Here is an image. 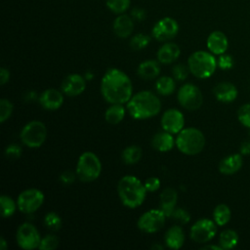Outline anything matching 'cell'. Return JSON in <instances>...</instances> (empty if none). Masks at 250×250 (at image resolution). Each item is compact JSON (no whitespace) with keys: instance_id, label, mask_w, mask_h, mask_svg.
Returning a JSON list of instances; mask_svg holds the SVG:
<instances>
[{"instance_id":"obj_11","label":"cell","mask_w":250,"mask_h":250,"mask_svg":"<svg viewBox=\"0 0 250 250\" xmlns=\"http://www.w3.org/2000/svg\"><path fill=\"white\" fill-rule=\"evenodd\" d=\"M44 202V194L37 188H28L21 191L17 199L18 209L25 214H31L41 207Z\"/></svg>"},{"instance_id":"obj_25","label":"cell","mask_w":250,"mask_h":250,"mask_svg":"<svg viewBox=\"0 0 250 250\" xmlns=\"http://www.w3.org/2000/svg\"><path fill=\"white\" fill-rule=\"evenodd\" d=\"M137 73L141 78L145 80L154 79L160 73L159 63L154 60H146L139 64Z\"/></svg>"},{"instance_id":"obj_46","label":"cell","mask_w":250,"mask_h":250,"mask_svg":"<svg viewBox=\"0 0 250 250\" xmlns=\"http://www.w3.org/2000/svg\"><path fill=\"white\" fill-rule=\"evenodd\" d=\"M240 151L242 154L250 153V142H248V141L243 142L240 146Z\"/></svg>"},{"instance_id":"obj_35","label":"cell","mask_w":250,"mask_h":250,"mask_svg":"<svg viewBox=\"0 0 250 250\" xmlns=\"http://www.w3.org/2000/svg\"><path fill=\"white\" fill-rule=\"evenodd\" d=\"M13 104L7 99H1L0 101V122L3 123L8 120L13 112Z\"/></svg>"},{"instance_id":"obj_13","label":"cell","mask_w":250,"mask_h":250,"mask_svg":"<svg viewBox=\"0 0 250 250\" xmlns=\"http://www.w3.org/2000/svg\"><path fill=\"white\" fill-rule=\"evenodd\" d=\"M179 31V24L176 20L166 17L159 20L152 27L151 34L154 39L160 42L174 38Z\"/></svg>"},{"instance_id":"obj_17","label":"cell","mask_w":250,"mask_h":250,"mask_svg":"<svg viewBox=\"0 0 250 250\" xmlns=\"http://www.w3.org/2000/svg\"><path fill=\"white\" fill-rule=\"evenodd\" d=\"M207 48L214 55H222L226 53L229 41L226 34L220 30L211 32L207 38Z\"/></svg>"},{"instance_id":"obj_4","label":"cell","mask_w":250,"mask_h":250,"mask_svg":"<svg viewBox=\"0 0 250 250\" xmlns=\"http://www.w3.org/2000/svg\"><path fill=\"white\" fill-rule=\"evenodd\" d=\"M176 146L184 154L195 155L201 152L204 148L205 137L203 133L196 128H186L178 134Z\"/></svg>"},{"instance_id":"obj_45","label":"cell","mask_w":250,"mask_h":250,"mask_svg":"<svg viewBox=\"0 0 250 250\" xmlns=\"http://www.w3.org/2000/svg\"><path fill=\"white\" fill-rule=\"evenodd\" d=\"M10 79V72L7 68L5 67H1V71H0V83L1 85L6 84Z\"/></svg>"},{"instance_id":"obj_5","label":"cell","mask_w":250,"mask_h":250,"mask_svg":"<svg viewBox=\"0 0 250 250\" xmlns=\"http://www.w3.org/2000/svg\"><path fill=\"white\" fill-rule=\"evenodd\" d=\"M217 61L212 53L206 51H196L188 60L189 71L197 78L205 79L210 77L216 70Z\"/></svg>"},{"instance_id":"obj_1","label":"cell","mask_w":250,"mask_h":250,"mask_svg":"<svg viewBox=\"0 0 250 250\" xmlns=\"http://www.w3.org/2000/svg\"><path fill=\"white\" fill-rule=\"evenodd\" d=\"M101 92L104 99L110 104H127L133 93L132 81L122 70L109 68L102 78Z\"/></svg>"},{"instance_id":"obj_19","label":"cell","mask_w":250,"mask_h":250,"mask_svg":"<svg viewBox=\"0 0 250 250\" xmlns=\"http://www.w3.org/2000/svg\"><path fill=\"white\" fill-rule=\"evenodd\" d=\"M181 54L180 47L176 43L167 42L163 44L157 51V60L163 64H169L175 62Z\"/></svg>"},{"instance_id":"obj_42","label":"cell","mask_w":250,"mask_h":250,"mask_svg":"<svg viewBox=\"0 0 250 250\" xmlns=\"http://www.w3.org/2000/svg\"><path fill=\"white\" fill-rule=\"evenodd\" d=\"M144 185H145L147 191L153 192V191L157 190L160 188V180L156 177H150V178L146 180Z\"/></svg>"},{"instance_id":"obj_51","label":"cell","mask_w":250,"mask_h":250,"mask_svg":"<svg viewBox=\"0 0 250 250\" xmlns=\"http://www.w3.org/2000/svg\"><path fill=\"white\" fill-rule=\"evenodd\" d=\"M151 249H160V250H161V249H163V247H162L161 245H158V244L156 245V244H155V245H153V246L151 247Z\"/></svg>"},{"instance_id":"obj_22","label":"cell","mask_w":250,"mask_h":250,"mask_svg":"<svg viewBox=\"0 0 250 250\" xmlns=\"http://www.w3.org/2000/svg\"><path fill=\"white\" fill-rule=\"evenodd\" d=\"M164 241L170 249H180L185 242V232L180 226L169 228L164 235Z\"/></svg>"},{"instance_id":"obj_12","label":"cell","mask_w":250,"mask_h":250,"mask_svg":"<svg viewBox=\"0 0 250 250\" xmlns=\"http://www.w3.org/2000/svg\"><path fill=\"white\" fill-rule=\"evenodd\" d=\"M217 224L210 219H200L190 228L189 236L197 243H206L210 241L217 232Z\"/></svg>"},{"instance_id":"obj_38","label":"cell","mask_w":250,"mask_h":250,"mask_svg":"<svg viewBox=\"0 0 250 250\" xmlns=\"http://www.w3.org/2000/svg\"><path fill=\"white\" fill-rule=\"evenodd\" d=\"M176 222L182 224V225H186L190 221V214L188 213V210L184 209V208H177L174 210L172 216H171Z\"/></svg>"},{"instance_id":"obj_40","label":"cell","mask_w":250,"mask_h":250,"mask_svg":"<svg viewBox=\"0 0 250 250\" xmlns=\"http://www.w3.org/2000/svg\"><path fill=\"white\" fill-rule=\"evenodd\" d=\"M22 153L21 147L17 144L9 145L5 149V156L9 159H18Z\"/></svg>"},{"instance_id":"obj_33","label":"cell","mask_w":250,"mask_h":250,"mask_svg":"<svg viewBox=\"0 0 250 250\" xmlns=\"http://www.w3.org/2000/svg\"><path fill=\"white\" fill-rule=\"evenodd\" d=\"M150 41V37L145 33H138L134 35L130 40V47L133 50L139 51L145 49Z\"/></svg>"},{"instance_id":"obj_20","label":"cell","mask_w":250,"mask_h":250,"mask_svg":"<svg viewBox=\"0 0 250 250\" xmlns=\"http://www.w3.org/2000/svg\"><path fill=\"white\" fill-rule=\"evenodd\" d=\"M178 200V193L172 188H166L160 194V209L166 215V217H171L174 210L176 209V204Z\"/></svg>"},{"instance_id":"obj_31","label":"cell","mask_w":250,"mask_h":250,"mask_svg":"<svg viewBox=\"0 0 250 250\" xmlns=\"http://www.w3.org/2000/svg\"><path fill=\"white\" fill-rule=\"evenodd\" d=\"M1 215L3 218H9L16 212L18 204L8 195H2L0 197Z\"/></svg>"},{"instance_id":"obj_16","label":"cell","mask_w":250,"mask_h":250,"mask_svg":"<svg viewBox=\"0 0 250 250\" xmlns=\"http://www.w3.org/2000/svg\"><path fill=\"white\" fill-rule=\"evenodd\" d=\"M39 103L41 106L47 110H56L62 106L63 96L56 89H47L41 93Z\"/></svg>"},{"instance_id":"obj_30","label":"cell","mask_w":250,"mask_h":250,"mask_svg":"<svg viewBox=\"0 0 250 250\" xmlns=\"http://www.w3.org/2000/svg\"><path fill=\"white\" fill-rule=\"evenodd\" d=\"M175 81L170 76H161L155 83V89L162 96H169L175 91Z\"/></svg>"},{"instance_id":"obj_47","label":"cell","mask_w":250,"mask_h":250,"mask_svg":"<svg viewBox=\"0 0 250 250\" xmlns=\"http://www.w3.org/2000/svg\"><path fill=\"white\" fill-rule=\"evenodd\" d=\"M36 98H37V95H36V93L33 92V91H30V92H28V93H26V94L24 95V99H25L27 102H33V101L36 100Z\"/></svg>"},{"instance_id":"obj_6","label":"cell","mask_w":250,"mask_h":250,"mask_svg":"<svg viewBox=\"0 0 250 250\" xmlns=\"http://www.w3.org/2000/svg\"><path fill=\"white\" fill-rule=\"evenodd\" d=\"M102 172V163L92 151L83 152L77 161L76 175L81 182L90 183L97 180Z\"/></svg>"},{"instance_id":"obj_7","label":"cell","mask_w":250,"mask_h":250,"mask_svg":"<svg viewBox=\"0 0 250 250\" xmlns=\"http://www.w3.org/2000/svg\"><path fill=\"white\" fill-rule=\"evenodd\" d=\"M21 141L28 147L36 148L41 146L47 138V127L46 125L38 120H33L24 125L21 129Z\"/></svg>"},{"instance_id":"obj_32","label":"cell","mask_w":250,"mask_h":250,"mask_svg":"<svg viewBox=\"0 0 250 250\" xmlns=\"http://www.w3.org/2000/svg\"><path fill=\"white\" fill-rule=\"evenodd\" d=\"M44 225L50 230L57 231V230L61 229V228L62 226V222L61 217L57 213L51 211V212H48L45 215V217H44Z\"/></svg>"},{"instance_id":"obj_9","label":"cell","mask_w":250,"mask_h":250,"mask_svg":"<svg viewBox=\"0 0 250 250\" xmlns=\"http://www.w3.org/2000/svg\"><path fill=\"white\" fill-rule=\"evenodd\" d=\"M16 239L21 249L32 250L39 247L41 236L34 225L23 223L17 229Z\"/></svg>"},{"instance_id":"obj_36","label":"cell","mask_w":250,"mask_h":250,"mask_svg":"<svg viewBox=\"0 0 250 250\" xmlns=\"http://www.w3.org/2000/svg\"><path fill=\"white\" fill-rule=\"evenodd\" d=\"M59 245V238L54 234H48L41 238L39 249L40 250H52L56 249Z\"/></svg>"},{"instance_id":"obj_43","label":"cell","mask_w":250,"mask_h":250,"mask_svg":"<svg viewBox=\"0 0 250 250\" xmlns=\"http://www.w3.org/2000/svg\"><path fill=\"white\" fill-rule=\"evenodd\" d=\"M76 173L74 174L72 171H69V170H66V171H63L61 175H60V181L64 184V185H70L74 182L75 180V177H76Z\"/></svg>"},{"instance_id":"obj_18","label":"cell","mask_w":250,"mask_h":250,"mask_svg":"<svg viewBox=\"0 0 250 250\" xmlns=\"http://www.w3.org/2000/svg\"><path fill=\"white\" fill-rule=\"evenodd\" d=\"M214 95L219 102L222 103H231L237 97V89L230 82H220L218 83L214 90Z\"/></svg>"},{"instance_id":"obj_15","label":"cell","mask_w":250,"mask_h":250,"mask_svg":"<svg viewBox=\"0 0 250 250\" xmlns=\"http://www.w3.org/2000/svg\"><path fill=\"white\" fill-rule=\"evenodd\" d=\"M61 88L63 94L67 96H78L86 89V78L77 73L69 74L62 82Z\"/></svg>"},{"instance_id":"obj_26","label":"cell","mask_w":250,"mask_h":250,"mask_svg":"<svg viewBox=\"0 0 250 250\" xmlns=\"http://www.w3.org/2000/svg\"><path fill=\"white\" fill-rule=\"evenodd\" d=\"M125 116V107L122 104H112L104 113V118L107 123L116 125L120 123Z\"/></svg>"},{"instance_id":"obj_8","label":"cell","mask_w":250,"mask_h":250,"mask_svg":"<svg viewBox=\"0 0 250 250\" xmlns=\"http://www.w3.org/2000/svg\"><path fill=\"white\" fill-rule=\"evenodd\" d=\"M177 99L181 106L190 111L198 109L203 103L201 91L197 86L191 83H187L179 89Z\"/></svg>"},{"instance_id":"obj_34","label":"cell","mask_w":250,"mask_h":250,"mask_svg":"<svg viewBox=\"0 0 250 250\" xmlns=\"http://www.w3.org/2000/svg\"><path fill=\"white\" fill-rule=\"evenodd\" d=\"M105 4L111 12L122 14L129 8L130 0H105Z\"/></svg>"},{"instance_id":"obj_2","label":"cell","mask_w":250,"mask_h":250,"mask_svg":"<svg viewBox=\"0 0 250 250\" xmlns=\"http://www.w3.org/2000/svg\"><path fill=\"white\" fill-rule=\"evenodd\" d=\"M126 108L134 119H147L155 116L161 109L160 100L149 91H141L128 101Z\"/></svg>"},{"instance_id":"obj_29","label":"cell","mask_w":250,"mask_h":250,"mask_svg":"<svg viewBox=\"0 0 250 250\" xmlns=\"http://www.w3.org/2000/svg\"><path fill=\"white\" fill-rule=\"evenodd\" d=\"M238 235L233 229H225L220 233L219 244L223 249H231L236 246Z\"/></svg>"},{"instance_id":"obj_21","label":"cell","mask_w":250,"mask_h":250,"mask_svg":"<svg viewBox=\"0 0 250 250\" xmlns=\"http://www.w3.org/2000/svg\"><path fill=\"white\" fill-rule=\"evenodd\" d=\"M134 29L133 19L127 15L121 14L113 21V31L119 38H127Z\"/></svg>"},{"instance_id":"obj_14","label":"cell","mask_w":250,"mask_h":250,"mask_svg":"<svg viewBox=\"0 0 250 250\" xmlns=\"http://www.w3.org/2000/svg\"><path fill=\"white\" fill-rule=\"evenodd\" d=\"M161 127L171 134L180 133L185 125L184 114L177 108L167 109L161 117Z\"/></svg>"},{"instance_id":"obj_24","label":"cell","mask_w":250,"mask_h":250,"mask_svg":"<svg viewBox=\"0 0 250 250\" xmlns=\"http://www.w3.org/2000/svg\"><path fill=\"white\" fill-rule=\"evenodd\" d=\"M175 144H176V141L174 140L172 134L164 130L156 133L151 139L152 147L161 152H166L171 150Z\"/></svg>"},{"instance_id":"obj_48","label":"cell","mask_w":250,"mask_h":250,"mask_svg":"<svg viewBox=\"0 0 250 250\" xmlns=\"http://www.w3.org/2000/svg\"><path fill=\"white\" fill-rule=\"evenodd\" d=\"M201 249H213V250H222L223 248L220 245H213V244H209V245H205L203 246Z\"/></svg>"},{"instance_id":"obj_44","label":"cell","mask_w":250,"mask_h":250,"mask_svg":"<svg viewBox=\"0 0 250 250\" xmlns=\"http://www.w3.org/2000/svg\"><path fill=\"white\" fill-rule=\"evenodd\" d=\"M131 17L136 20V21H144L146 17V13L143 8L140 7H135L132 11H131Z\"/></svg>"},{"instance_id":"obj_10","label":"cell","mask_w":250,"mask_h":250,"mask_svg":"<svg viewBox=\"0 0 250 250\" xmlns=\"http://www.w3.org/2000/svg\"><path fill=\"white\" fill-rule=\"evenodd\" d=\"M166 215L161 209H150L145 212L138 220L137 226L146 233H153L160 230L165 224Z\"/></svg>"},{"instance_id":"obj_23","label":"cell","mask_w":250,"mask_h":250,"mask_svg":"<svg viewBox=\"0 0 250 250\" xmlns=\"http://www.w3.org/2000/svg\"><path fill=\"white\" fill-rule=\"evenodd\" d=\"M243 159L238 153L230 154L223 158L219 163V171L224 175H232L242 166Z\"/></svg>"},{"instance_id":"obj_28","label":"cell","mask_w":250,"mask_h":250,"mask_svg":"<svg viewBox=\"0 0 250 250\" xmlns=\"http://www.w3.org/2000/svg\"><path fill=\"white\" fill-rule=\"evenodd\" d=\"M230 209L228 205L221 203L218 204L213 211V219L217 226H225L230 220Z\"/></svg>"},{"instance_id":"obj_41","label":"cell","mask_w":250,"mask_h":250,"mask_svg":"<svg viewBox=\"0 0 250 250\" xmlns=\"http://www.w3.org/2000/svg\"><path fill=\"white\" fill-rule=\"evenodd\" d=\"M217 63H218L219 67L222 68V69H229L233 66L234 61H233V58L230 55H228V54L224 53V54L220 55Z\"/></svg>"},{"instance_id":"obj_27","label":"cell","mask_w":250,"mask_h":250,"mask_svg":"<svg viewBox=\"0 0 250 250\" xmlns=\"http://www.w3.org/2000/svg\"><path fill=\"white\" fill-rule=\"evenodd\" d=\"M142 148L139 146L133 145L127 146L122 151V160L127 165H133L138 163L142 158Z\"/></svg>"},{"instance_id":"obj_39","label":"cell","mask_w":250,"mask_h":250,"mask_svg":"<svg viewBox=\"0 0 250 250\" xmlns=\"http://www.w3.org/2000/svg\"><path fill=\"white\" fill-rule=\"evenodd\" d=\"M188 71H189L188 66H186L185 64H182V63H178L173 66L172 74L176 80L183 81L188 77Z\"/></svg>"},{"instance_id":"obj_50","label":"cell","mask_w":250,"mask_h":250,"mask_svg":"<svg viewBox=\"0 0 250 250\" xmlns=\"http://www.w3.org/2000/svg\"><path fill=\"white\" fill-rule=\"evenodd\" d=\"M92 77H93V74L91 72H89V71L86 72V74H85V78L86 79H91Z\"/></svg>"},{"instance_id":"obj_37","label":"cell","mask_w":250,"mask_h":250,"mask_svg":"<svg viewBox=\"0 0 250 250\" xmlns=\"http://www.w3.org/2000/svg\"><path fill=\"white\" fill-rule=\"evenodd\" d=\"M237 118L243 126L250 128V104H245L239 107Z\"/></svg>"},{"instance_id":"obj_3","label":"cell","mask_w":250,"mask_h":250,"mask_svg":"<svg viewBox=\"0 0 250 250\" xmlns=\"http://www.w3.org/2000/svg\"><path fill=\"white\" fill-rule=\"evenodd\" d=\"M146 188L135 176L126 175L117 184V192L122 204L128 208H137L146 199Z\"/></svg>"},{"instance_id":"obj_49","label":"cell","mask_w":250,"mask_h":250,"mask_svg":"<svg viewBox=\"0 0 250 250\" xmlns=\"http://www.w3.org/2000/svg\"><path fill=\"white\" fill-rule=\"evenodd\" d=\"M8 248V244H7V241L5 240V238L2 236L0 238V249L1 250H6Z\"/></svg>"}]
</instances>
